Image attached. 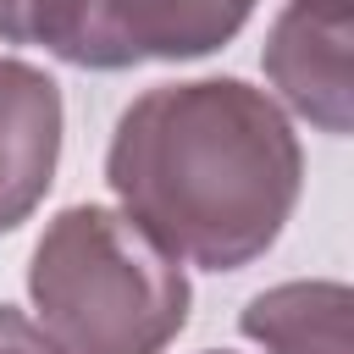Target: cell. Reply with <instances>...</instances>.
Returning <instances> with one entry per match:
<instances>
[{
  "instance_id": "30bf717a",
  "label": "cell",
  "mask_w": 354,
  "mask_h": 354,
  "mask_svg": "<svg viewBox=\"0 0 354 354\" xmlns=\"http://www.w3.org/2000/svg\"><path fill=\"white\" fill-rule=\"evenodd\" d=\"M205 354H227V348H205Z\"/></svg>"
},
{
  "instance_id": "52a82bcc",
  "label": "cell",
  "mask_w": 354,
  "mask_h": 354,
  "mask_svg": "<svg viewBox=\"0 0 354 354\" xmlns=\"http://www.w3.org/2000/svg\"><path fill=\"white\" fill-rule=\"evenodd\" d=\"M94 0H0V44H39L55 61H77Z\"/></svg>"
},
{
  "instance_id": "7a4b0ae2",
  "label": "cell",
  "mask_w": 354,
  "mask_h": 354,
  "mask_svg": "<svg viewBox=\"0 0 354 354\" xmlns=\"http://www.w3.org/2000/svg\"><path fill=\"white\" fill-rule=\"evenodd\" d=\"M28 299L66 354H166L188 326V271L116 205H66L28 254Z\"/></svg>"
},
{
  "instance_id": "277c9868",
  "label": "cell",
  "mask_w": 354,
  "mask_h": 354,
  "mask_svg": "<svg viewBox=\"0 0 354 354\" xmlns=\"http://www.w3.org/2000/svg\"><path fill=\"white\" fill-rule=\"evenodd\" d=\"M348 44H354V6H299V0H288L271 17L266 44H260V66L277 100L332 138L354 127Z\"/></svg>"
},
{
  "instance_id": "6da1fadb",
  "label": "cell",
  "mask_w": 354,
  "mask_h": 354,
  "mask_svg": "<svg viewBox=\"0 0 354 354\" xmlns=\"http://www.w3.org/2000/svg\"><path fill=\"white\" fill-rule=\"evenodd\" d=\"M105 183L177 266H254L304 194V149L288 111L243 77L144 88L111 133Z\"/></svg>"
},
{
  "instance_id": "9c48e42d",
  "label": "cell",
  "mask_w": 354,
  "mask_h": 354,
  "mask_svg": "<svg viewBox=\"0 0 354 354\" xmlns=\"http://www.w3.org/2000/svg\"><path fill=\"white\" fill-rule=\"evenodd\" d=\"M299 6H354V0H299Z\"/></svg>"
},
{
  "instance_id": "ba28073f",
  "label": "cell",
  "mask_w": 354,
  "mask_h": 354,
  "mask_svg": "<svg viewBox=\"0 0 354 354\" xmlns=\"http://www.w3.org/2000/svg\"><path fill=\"white\" fill-rule=\"evenodd\" d=\"M0 354H66V348L17 304H0Z\"/></svg>"
},
{
  "instance_id": "5b68a950",
  "label": "cell",
  "mask_w": 354,
  "mask_h": 354,
  "mask_svg": "<svg viewBox=\"0 0 354 354\" xmlns=\"http://www.w3.org/2000/svg\"><path fill=\"white\" fill-rule=\"evenodd\" d=\"M61 83L33 61L0 55V232H17L44 205L61 166Z\"/></svg>"
},
{
  "instance_id": "8992f818",
  "label": "cell",
  "mask_w": 354,
  "mask_h": 354,
  "mask_svg": "<svg viewBox=\"0 0 354 354\" xmlns=\"http://www.w3.org/2000/svg\"><path fill=\"white\" fill-rule=\"evenodd\" d=\"M238 332L266 354H354V288L337 277H293L254 293Z\"/></svg>"
},
{
  "instance_id": "3957f363",
  "label": "cell",
  "mask_w": 354,
  "mask_h": 354,
  "mask_svg": "<svg viewBox=\"0 0 354 354\" xmlns=\"http://www.w3.org/2000/svg\"><path fill=\"white\" fill-rule=\"evenodd\" d=\"M254 0H94L77 61L83 72H127L144 61H199L243 33Z\"/></svg>"
}]
</instances>
